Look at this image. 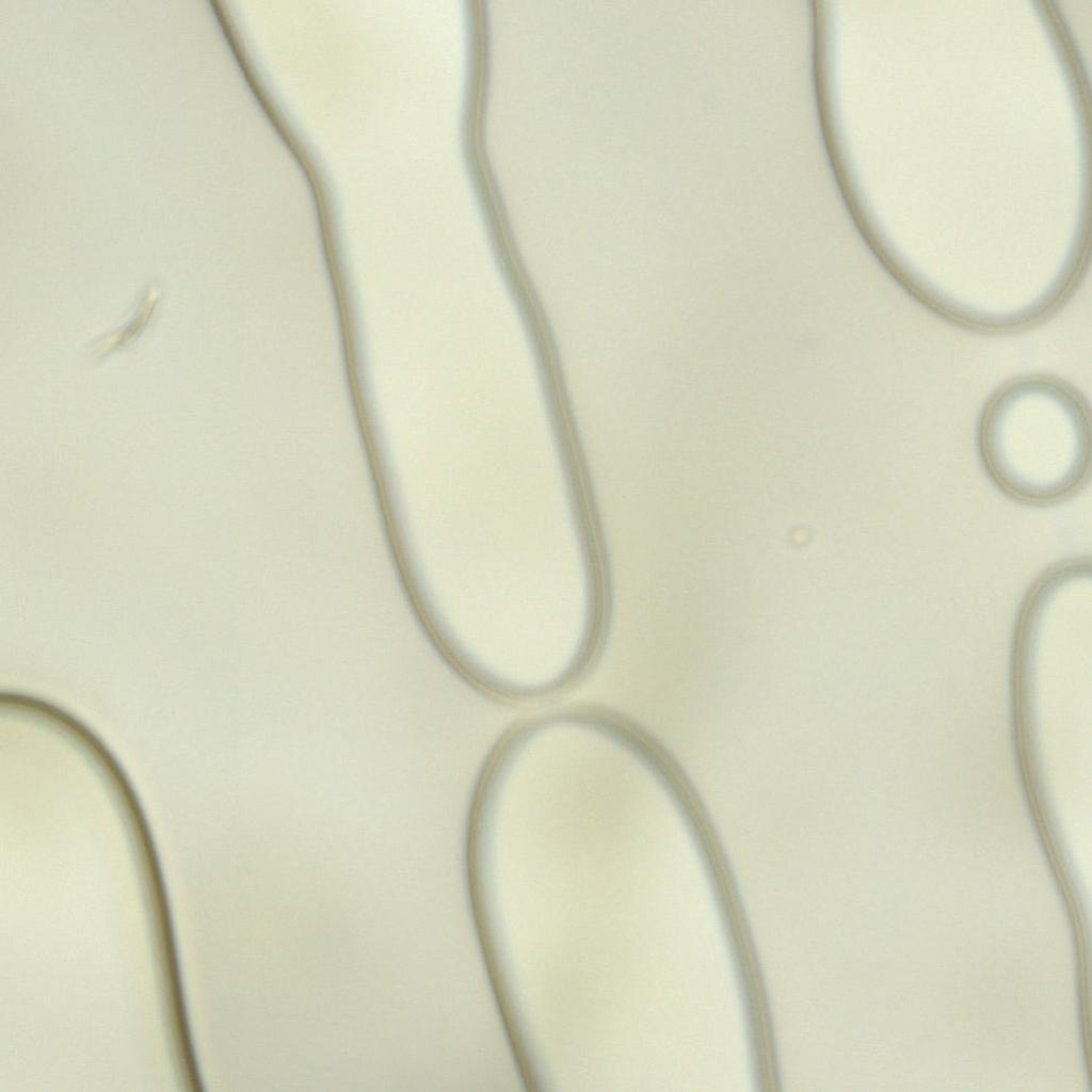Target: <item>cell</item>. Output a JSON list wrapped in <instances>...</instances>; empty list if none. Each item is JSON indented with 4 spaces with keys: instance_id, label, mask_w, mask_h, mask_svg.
Returning <instances> with one entry per match:
<instances>
[{
    "instance_id": "cell-1",
    "label": "cell",
    "mask_w": 1092,
    "mask_h": 1092,
    "mask_svg": "<svg viewBox=\"0 0 1092 1092\" xmlns=\"http://www.w3.org/2000/svg\"><path fill=\"white\" fill-rule=\"evenodd\" d=\"M978 441L989 477L1022 502L1061 500L1088 477L1087 413L1073 391L1053 381L1029 379L997 394L982 416Z\"/></svg>"
}]
</instances>
